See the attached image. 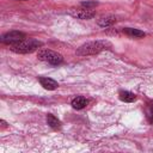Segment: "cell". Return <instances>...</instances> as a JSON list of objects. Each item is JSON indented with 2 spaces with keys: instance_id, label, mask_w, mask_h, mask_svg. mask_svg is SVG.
<instances>
[{
  "instance_id": "6",
  "label": "cell",
  "mask_w": 153,
  "mask_h": 153,
  "mask_svg": "<svg viewBox=\"0 0 153 153\" xmlns=\"http://www.w3.org/2000/svg\"><path fill=\"white\" fill-rule=\"evenodd\" d=\"M38 81H39L41 86H43L45 90H49V91L56 90L59 87L57 81L51 78H48V76H41V78H38Z\"/></svg>"
},
{
  "instance_id": "11",
  "label": "cell",
  "mask_w": 153,
  "mask_h": 153,
  "mask_svg": "<svg viewBox=\"0 0 153 153\" xmlns=\"http://www.w3.org/2000/svg\"><path fill=\"white\" fill-rule=\"evenodd\" d=\"M145 114H146L147 122H148L149 124H153V100H148V102L146 103Z\"/></svg>"
},
{
  "instance_id": "9",
  "label": "cell",
  "mask_w": 153,
  "mask_h": 153,
  "mask_svg": "<svg viewBox=\"0 0 153 153\" xmlns=\"http://www.w3.org/2000/svg\"><path fill=\"white\" fill-rule=\"evenodd\" d=\"M118 97H120V99L122 102H126V103H131V102H135L136 100L135 93H133L130 91H120Z\"/></svg>"
},
{
  "instance_id": "4",
  "label": "cell",
  "mask_w": 153,
  "mask_h": 153,
  "mask_svg": "<svg viewBox=\"0 0 153 153\" xmlns=\"http://www.w3.org/2000/svg\"><path fill=\"white\" fill-rule=\"evenodd\" d=\"M23 39H25V33L20 31H10L2 35L1 37V42L5 44H10V45H13Z\"/></svg>"
},
{
  "instance_id": "2",
  "label": "cell",
  "mask_w": 153,
  "mask_h": 153,
  "mask_svg": "<svg viewBox=\"0 0 153 153\" xmlns=\"http://www.w3.org/2000/svg\"><path fill=\"white\" fill-rule=\"evenodd\" d=\"M42 47V42L35 38H25L13 45H11V50L17 54H30Z\"/></svg>"
},
{
  "instance_id": "7",
  "label": "cell",
  "mask_w": 153,
  "mask_h": 153,
  "mask_svg": "<svg viewBox=\"0 0 153 153\" xmlns=\"http://www.w3.org/2000/svg\"><path fill=\"white\" fill-rule=\"evenodd\" d=\"M87 103H88V100H87L85 97L78 96V97H75V98L72 100V106H73L74 109H76V110H80V109H84V108L87 105Z\"/></svg>"
},
{
  "instance_id": "3",
  "label": "cell",
  "mask_w": 153,
  "mask_h": 153,
  "mask_svg": "<svg viewBox=\"0 0 153 153\" xmlns=\"http://www.w3.org/2000/svg\"><path fill=\"white\" fill-rule=\"evenodd\" d=\"M37 57H38V60L48 62V63L54 65V66H57V65L63 62L62 55L56 53V51H54V50H50V49H41L38 51Z\"/></svg>"
},
{
  "instance_id": "15",
  "label": "cell",
  "mask_w": 153,
  "mask_h": 153,
  "mask_svg": "<svg viewBox=\"0 0 153 153\" xmlns=\"http://www.w3.org/2000/svg\"><path fill=\"white\" fill-rule=\"evenodd\" d=\"M16 1H25V0H16Z\"/></svg>"
},
{
  "instance_id": "13",
  "label": "cell",
  "mask_w": 153,
  "mask_h": 153,
  "mask_svg": "<svg viewBox=\"0 0 153 153\" xmlns=\"http://www.w3.org/2000/svg\"><path fill=\"white\" fill-rule=\"evenodd\" d=\"M97 5H98V2H96V1H84V2H81V6H84V7H86V8L96 7Z\"/></svg>"
},
{
  "instance_id": "5",
  "label": "cell",
  "mask_w": 153,
  "mask_h": 153,
  "mask_svg": "<svg viewBox=\"0 0 153 153\" xmlns=\"http://www.w3.org/2000/svg\"><path fill=\"white\" fill-rule=\"evenodd\" d=\"M69 14L78 19H91L96 16V12L91 8H73L69 11Z\"/></svg>"
},
{
  "instance_id": "1",
  "label": "cell",
  "mask_w": 153,
  "mask_h": 153,
  "mask_svg": "<svg viewBox=\"0 0 153 153\" xmlns=\"http://www.w3.org/2000/svg\"><path fill=\"white\" fill-rule=\"evenodd\" d=\"M109 48H111V43L108 41H92V42H87V43L80 45L76 49V55H79V56L94 55V54H98Z\"/></svg>"
},
{
  "instance_id": "14",
  "label": "cell",
  "mask_w": 153,
  "mask_h": 153,
  "mask_svg": "<svg viewBox=\"0 0 153 153\" xmlns=\"http://www.w3.org/2000/svg\"><path fill=\"white\" fill-rule=\"evenodd\" d=\"M1 124H2V127H6V122L4 120H1Z\"/></svg>"
},
{
  "instance_id": "10",
  "label": "cell",
  "mask_w": 153,
  "mask_h": 153,
  "mask_svg": "<svg viewBox=\"0 0 153 153\" xmlns=\"http://www.w3.org/2000/svg\"><path fill=\"white\" fill-rule=\"evenodd\" d=\"M97 23L99 26L106 27V26H110V25L116 23V17L115 16H105V17H102L100 19H98Z\"/></svg>"
},
{
  "instance_id": "8",
  "label": "cell",
  "mask_w": 153,
  "mask_h": 153,
  "mask_svg": "<svg viewBox=\"0 0 153 153\" xmlns=\"http://www.w3.org/2000/svg\"><path fill=\"white\" fill-rule=\"evenodd\" d=\"M123 32L129 36V37H134V38H141V37H145V32L139 30V29H133V27H124L123 29Z\"/></svg>"
},
{
  "instance_id": "12",
  "label": "cell",
  "mask_w": 153,
  "mask_h": 153,
  "mask_svg": "<svg viewBox=\"0 0 153 153\" xmlns=\"http://www.w3.org/2000/svg\"><path fill=\"white\" fill-rule=\"evenodd\" d=\"M47 123H48L51 128H54V129L60 128V126H61L60 120H59L57 117H55L54 115H51V114H48V115H47Z\"/></svg>"
}]
</instances>
